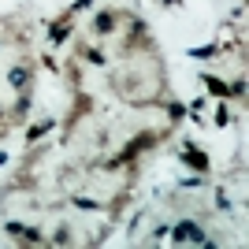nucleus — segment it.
Masks as SVG:
<instances>
[{
	"label": "nucleus",
	"instance_id": "393cba45",
	"mask_svg": "<svg viewBox=\"0 0 249 249\" xmlns=\"http://www.w3.org/2000/svg\"><path fill=\"white\" fill-rule=\"evenodd\" d=\"M8 160H11V156H8V153H4V149H0V167H4V164H8Z\"/></svg>",
	"mask_w": 249,
	"mask_h": 249
},
{
	"label": "nucleus",
	"instance_id": "f3484780",
	"mask_svg": "<svg viewBox=\"0 0 249 249\" xmlns=\"http://www.w3.org/2000/svg\"><path fill=\"white\" fill-rule=\"evenodd\" d=\"M216 212H223V216H231V212H234V201H231V194H227V186H223V182L216 186Z\"/></svg>",
	"mask_w": 249,
	"mask_h": 249
},
{
	"label": "nucleus",
	"instance_id": "9d476101",
	"mask_svg": "<svg viewBox=\"0 0 249 249\" xmlns=\"http://www.w3.org/2000/svg\"><path fill=\"white\" fill-rule=\"evenodd\" d=\"M78 60L89 63V67H108V52L101 45H78Z\"/></svg>",
	"mask_w": 249,
	"mask_h": 249
},
{
	"label": "nucleus",
	"instance_id": "20e7f679",
	"mask_svg": "<svg viewBox=\"0 0 249 249\" xmlns=\"http://www.w3.org/2000/svg\"><path fill=\"white\" fill-rule=\"evenodd\" d=\"M0 231H4V234H11L19 246H49V238H45L41 227H30V223H19V219H4V223H0Z\"/></svg>",
	"mask_w": 249,
	"mask_h": 249
},
{
	"label": "nucleus",
	"instance_id": "9b49d317",
	"mask_svg": "<svg viewBox=\"0 0 249 249\" xmlns=\"http://www.w3.org/2000/svg\"><path fill=\"white\" fill-rule=\"evenodd\" d=\"M30 104H34V93H15V104L8 108V123H22L30 115Z\"/></svg>",
	"mask_w": 249,
	"mask_h": 249
},
{
	"label": "nucleus",
	"instance_id": "f03ea898",
	"mask_svg": "<svg viewBox=\"0 0 249 249\" xmlns=\"http://www.w3.org/2000/svg\"><path fill=\"white\" fill-rule=\"evenodd\" d=\"M160 138H167V130H145V134H134L123 149H119V153L112 156V160H104V167H108V171H115V167L130 164V160H138L142 153H149V149H153Z\"/></svg>",
	"mask_w": 249,
	"mask_h": 249
},
{
	"label": "nucleus",
	"instance_id": "b1692460",
	"mask_svg": "<svg viewBox=\"0 0 249 249\" xmlns=\"http://www.w3.org/2000/svg\"><path fill=\"white\" fill-rule=\"evenodd\" d=\"M0 123H8V108L4 104H0Z\"/></svg>",
	"mask_w": 249,
	"mask_h": 249
},
{
	"label": "nucleus",
	"instance_id": "423d86ee",
	"mask_svg": "<svg viewBox=\"0 0 249 249\" xmlns=\"http://www.w3.org/2000/svg\"><path fill=\"white\" fill-rule=\"evenodd\" d=\"M8 89L11 93H34V63L30 60H19L8 67Z\"/></svg>",
	"mask_w": 249,
	"mask_h": 249
},
{
	"label": "nucleus",
	"instance_id": "aec40b11",
	"mask_svg": "<svg viewBox=\"0 0 249 249\" xmlns=\"http://www.w3.org/2000/svg\"><path fill=\"white\" fill-rule=\"evenodd\" d=\"M205 108H208V93L205 97H194V101L186 104V112H205Z\"/></svg>",
	"mask_w": 249,
	"mask_h": 249
},
{
	"label": "nucleus",
	"instance_id": "ddd939ff",
	"mask_svg": "<svg viewBox=\"0 0 249 249\" xmlns=\"http://www.w3.org/2000/svg\"><path fill=\"white\" fill-rule=\"evenodd\" d=\"M71 205L78 208V212H104V201L89 197V194H74V197H71Z\"/></svg>",
	"mask_w": 249,
	"mask_h": 249
},
{
	"label": "nucleus",
	"instance_id": "7ed1b4c3",
	"mask_svg": "<svg viewBox=\"0 0 249 249\" xmlns=\"http://www.w3.org/2000/svg\"><path fill=\"white\" fill-rule=\"evenodd\" d=\"M175 160L182 167H190V171H197V175H212V160H208V153L205 149H197V142H182V149L175 153Z\"/></svg>",
	"mask_w": 249,
	"mask_h": 249
},
{
	"label": "nucleus",
	"instance_id": "0eeeda50",
	"mask_svg": "<svg viewBox=\"0 0 249 249\" xmlns=\"http://www.w3.org/2000/svg\"><path fill=\"white\" fill-rule=\"evenodd\" d=\"M71 34H74V15H67V11H63L60 19H52V26H49V45H56V49H60Z\"/></svg>",
	"mask_w": 249,
	"mask_h": 249
},
{
	"label": "nucleus",
	"instance_id": "4be33fe9",
	"mask_svg": "<svg viewBox=\"0 0 249 249\" xmlns=\"http://www.w3.org/2000/svg\"><path fill=\"white\" fill-rule=\"evenodd\" d=\"M246 19V0H238L234 8H231V22H242Z\"/></svg>",
	"mask_w": 249,
	"mask_h": 249
},
{
	"label": "nucleus",
	"instance_id": "a211bd4d",
	"mask_svg": "<svg viewBox=\"0 0 249 249\" xmlns=\"http://www.w3.org/2000/svg\"><path fill=\"white\" fill-rule=\"evenodd\" d=\"M182 119H186V104H182V101H167V123L178 126Z\"/></svg>",
	"mask_w": 249,
	"mask_h": 249
},
{
	"label": "nucleus",
	"instance_id": "dca6fc26",
	"mask_svg": "<svg viewBox=\"0 0 249 249\" xmlns=\"http://www.w3.org/2000/svg\"><path fill=\"white\" fill-rule=\"evenodd\" d=\"M212 123H216V126H231V123H234V115H231V101H219V104H216Z\"/></svg>",
	"mask_w": 249,
	"mask_h": 249
},
{
	"label": "nucleus",
	"instance_id": "6e6552de",
	"mask_svg": "<svg viewBox=\"0 0 249 249\" xmlns=\"http://www.w3.org/2000/svg\"><path fill=\"white\" fill-rule=\"evenodd\" d=\"M201 86H205L208 97H216V101H231V82L227 78H219L212 71H201Z\"/></svg>",
	"mask_w": 249,
	"mask_h": 249
},
{
	"label": "nucleus",
	"instance_id": "2eb2a0df",
	"mask_svg": "<svg viewBox=\"0 0 249 249\" xmlns=\"http://www.w3.org/2000/svg\"><path fill=\"white\" fill-rule=\"evenodd\" d=\"M175 186H178V190H208V186H212V178H208V175H197V171H194L190 178H178Z\"/></svg>",
	"mask_w": 249,
	"mask_h": 249
},
{
	"label": "nucleus",
	"instance_id": "412c9836",
	"mask_svg": "<svg viewBox=\"0 0 249 249\" xmlns=\"http://www.w3.org/2000/svg\"><path fill=\"white\" fill-rule=\"evenodd\" d=\"M149 242H167V223H156L153 234H149Z\"/></svg>",
	"mask_w": 249,
	"mask_h": 249
},
{
	"label": "nucleus",
	"instance_id": "f8f14e48",
	"mask_svg": "<svg viewBox=\"0 0 249 249\" xmlns=\"http://www.w3.org/2000/svg\"><path fill=\"white\" fill-rule=\"evenodd\" d=\"M56 123H60V119H56V115H49V119H41V123L26 126V145H37V142H41L49 130H56Z\"/></svg>",
	"mask_w": 249,
	"mask_h": 249
},
{
	"label": "nucleus",
	"instance_id": "f257e3e1",
	"mask_svg": "<svg viewBox=\"0 0 249 249\" xmlns=\"http://www.w3.org/2000/svg\"><path fill=\"white\" fill-rule=\"evenodd\" d=\"M167 242L171 246H219V238H208L205 223L194 216H182L175 223H167Z\"/></svg>",
	"mask_w": 249,
	"mask_h": 249
},
{
	"label": "nucleus",
	"instance_id": "6ab92c4d",
	"mask_svg": "<svg viewBox=\"0 0 249 249\" xmlns=\"http://www.w3.org/2000/svg\"><path fill=\"white\" fill-rule=\"evenodd\" d=\"M93 8H97V0H74L71 8H67V15H74V19H78L82 11H93Z\"/></svg>",
	"mask_w": 249,
	"mask_h": 249
},
{
	"label": "nucleus",
	"instance_id": "39448f33",
	"mask_svg": "<svg viewBox=\"0 0 249 249\" xmlns=\"http://www.w3.org/2000/svg\"><path fill=\"white\" fill-rule=\"evenodd\" d=\"M126 19V11H119V8H101L93 15V19H89V34H93V37H112L115 30H119V22Z\"/></svg>",
	"mask_w": 249,
	"mask_h": 249
},
{
	"label": "nucleus",
	"instance_id": "4468645a",
	"mask_svg": "<svg viewBox=\"0 0 249 249\" xmlns=\"http://www.w3.org/2000/svg\"><path fill=\"white\" fill-rule=\"evenodd\" d=\"M49 246H74V231L67 227V223H60V227L49 234Z\"/></svg>",
	"mask_w": 249,
	"mask_h": 249
},
{
	"label": "nucleus",
	"instance_id": "5701e85b",
	"mask_svg": "<svg viewBox=\"0 0 249 249\" xmlns=\"http://www.w3.org/2000/svg\"><path fill=\"white\" fill-rule=\"evenodd\" d=\"M160 8H182V0H156Z\"/></svg>",
	"mask_w": 249,
	"mask_h": 249
},
{
	"label": "nucleus",
	"instance_id": "1a4fd4ad",
	"mask_svg": "<svg viewBox=\"0 0 249 249\" xmlns=\"http://www.w3.org/2000/svg\"><path fill=\"white\" fill-rule=\"evenodd\" d=\"M219 52H223V41H208V45H190L186 56H190V60H197V63H208V60H216Z\"/></svg>",
	"mask_w": 249,
	"mask_h": 249
}]
</instances>
